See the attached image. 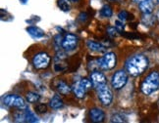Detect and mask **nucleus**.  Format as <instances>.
I'll use <instances>...</instances> for the list:
<instances>
[{"label": "nucleus", "mask_w": 159, "mask_h": 123, "mask_svg": "<svg viewBox=\"0 0 159 123\" xmlns=\"http://www.w3.org/2000/svg\"><path fill=\"white\" fill-rule=\"evenodd\" d=\"M78 45V37L74 34H67L63 41H62V47L66 51H72L77 47Z\"/></svg>", "instance_id": "obj_8"}, {"label": "nucleus", "mask_w": 159, "mask_h": 123, "mask_svg": "<svg viewBox=\"0 0 159 123\" xmlns=\"http://www.w3.org/2000/svg\"><path fill=\"white\" fill-rule=\"evenodd\" d=\"M116 62H117V58L116 55L112 52L105 54L102 58H100L97 63H98V67L101 70H112L116 66Z\"/></svg>", "instance_id": "obj_5"}, {"label": "nucleus", "mask_w": 159, "mask_h": 123, "mask_svg": "<svg viewBox=\"0 0 159 123\" xmlns=\"http://www.w3.org/2000/svg\"><path fill=\"white\" fill-rule=\"evenodd\" d=\"M57 90L60 92V94H63V95H67V94H69L70 92H71V88L65 82H63V81H60L58 83Z\"/></svg>", "instance_id": "obj_15"}, {"label": "nucleus", "mask_w": 159, "mask_h": 123, "mask_svg": "<svg viewBox=\"0 0 159 123\" xmlns=\"http://www.w3.org/2000/svg\"><path fill=\"white\" fill-rule=\"evenodd\" d=\"M87 45L89 47V50L91 51H94V52H98V53H103V52H105L106 51V49L104 46H102L100 43L98 42H95V41H88L87 43Z\"/></svg>", "instance_id": "obj_12"}, {"label": "nucleus", "mask_w": 159, "mask_h": 123, "mask_svg": "<svg viewBox=\"0 0 159 123\" xmlns=\"http://www.w3.org/2000/svg\"><path fill=\"white\" fill-rule=\"evenodd\" d=\"M50 56L48 55L47 53L44 52H41L36 54L35 56L33 59V65L35 69L38 70H43L46 69V67L49 66L50 64Z\"/></svg>", "instance_id": "obj_6"}, {"label": "nucleus", "mask_w": 159, "mask_h": 123, "mask_svg": "<svg viewBox=\"0 0 159 123\" xmlns=\"http://www.w3.org/2000/svg\"><path fill=\"white\" fill-rule=\"evenodd\" d=\"M58 7L63 12H69L71 10L70 0H58Z\"/></svg>", "instance_id": "obj_16"}, {"label": "nucleus", "mask_w": 159, "mask_h": 123, "mask_svg": "<svg viewBox=\"0 0 159 123\" xmlns=\"http://www.w3.org/2000/svg\"><path fill=\"white\" fill-rule=\"evenodd\" d=\"M74 92H75V95L78 98H83L85 95V93H87V90H85L83 86L78 82L74 87Z\"/></svg>", "instance_id": "obj_17"}, {"label": "nucleus", "mask_w": 159, "mask_h": 123, "mask_svg": "<svg viewBox=\"0 0 159 123\" xmlns=\"http://www.w3.org/2000/svg\"><path fill=\"white\" fill-rule=\"evenodd\" d=\"M159 87V73L152 71L145 77L142 84V91L144 95H150L156 91Z\"/></svg>", "instance_id": "obj_2"}, {"label": "nucleus", "mask_w": 159, "mask_h": 123, "mask_svg": "<svg viewBox=\"0 0 159 123\" xmlns=\"http://www.w3.org/2000/svg\"><path fill=\"white\" fill-rule=\"evenodd\" d=\"M107 32H108V34H109L110 36H112V37H114V36L117 35V32H118L117 28H116L110 27V28H108V29H107Z\"/></svg>", "instance_id": "obj_24"}, {"label": "nucleus", "mask_w": 159, "mask_h": 123, "mask_svg": "<svg viewBox=\"0 0 159 123\" xmlns=\"http://www.w3.org/2000/svg\"><path fill=\"white\" fill-rule=\"evenodd\" d=\"M154 8V4L152 0H144L139 3V9L143 14H151Z\"/></svg>", "instance_id": "obj_11"}, {"label": "nucleus", "mask_w": 159, "mask_h": 123, "mask_svg": "<svg viewBox=\"0 0 159 123\" xmlns=\"http://www.w3.org/2000/svg\"><path fill=\"white\" fill-rule=\"evenodd\" d=\"M35 110L38 112H40V113L45 112H46V106H45V104H39L38 106L35 107Z\"/></svg>", "instance_id": "obj_23"}, {"label": "nucleus", "mask_w": 159, "mask_h": 123, "mask_svg": "<svg viewBox=\"0 0 159 123\" xmlns=\"http://www.w3.org/2000/svg\"><path fill=\"white\" fill-rule=\"evenodd\" d=\"M115 28H117V30L119 32H122L124 30V23H123V21L121 20H118L115 22Z\"/></svg>", "instance_id": "obj_21"}, {"label": "nucleus", "mask_w": 159, "mask_h": 123, "mask_svg": "<svg viewBox=\"0 0 159 123\" xmlns=\"http://www.w3.org/2000/svg\"><path fill=\"white\" fill-rule=\"evenodd\" d=\"M143 1H144V0H136V2H138V3H140V2H143Z\"/></svg>", "instance_id": "obj_25"}, {"label": "nucleus", "mask_w": 159, "mask_h": 123, "mask_svg": "<svg viewBox=\"0 0 159 123\" xmlns=\"http://www.w3.org/2000/svg\"><path fill=\"white\" fill-rule=\"evenodd\" d=\"M148 66V59L144 55H134L132 58L128 60L126 63V69L127 71L133 76H139Z\"/></svg>", "instance_id": "obj_1"}, {"label": "nucleus", "mask_w": 159, "mask_h": 123, "mask_svg": "<svg viewBox=\"0 0 159 123\" xmlns=\"http://www.w3.org/2000/svg\"><path fill=\"white\" fill-rule=\"evenodd\" d=\"M128 16H129V13H128L127 11H121L120 13L118 14V18H119V20H121V21H126L127 19H128Z\"/></svg>", "instance_id": "obj_22"}, {"label": "nucleus", "mask_w": 159, "mask_h": 123, "mask_svg": "<svg viewBox=\"0 0 159 123\" xmlns=\"http://www.w3.org/2000/svg\"><path fill=\"white\" fill-rule=\"evenodd\" d=\"M100 16L103 18H110L112 16V9L109 5H104L100 10Z\"/></svg>", "instance_id": "obj_18"}, {"label": "nucleus", "mask_w": 159, "mask_h": 123, "mask_svg": "<svg viewBox=\"0 0 159 123\" xmlns=\"http://www.w3.org/2000/svg\"><path fill=\"white\" fill-rule=\"evenodd\" d=\"M111 121L112 122H125V116L123 114H120V113H117V114H114L111 118Z\"/></svg>", "instance_id": "obj_20"}, {"label": "nucleus", "mask_w": 159, "mask_h": 123, "mask_svg": "<svg viewBox=\"0 0 159 123\" xmlns=\"http://www.w3.org/2000/svg\"><path fill=\"white\" fill-rule=\"evenodd\" d=\"M40 99V97L38 93H34V92H29L27 94V101L30 104H34L39 102Z\"/></svg>", "instance_id": "obj_19"}, {"label": "nucleus", "mask_w": 159, "mask_h": 123, "mask_svg": "<svg viewBox=\"0 0 159 123\" xmlns=\"http://www.w3.org/2000/svg\"><path fill=\"white\" fill-rule=\"evenodd\" d=\"M21 1H22L23 3H26V2H27V0H21Z\"/></svg>", "instance_id": "obj_27"}, {"label": "nucleus", "mask_w": 159, "mask_h": 123, "mask_svg": "<svg viewBox=\"0 0 159 123\" xmlns=\"http://www.w3.org/2000/svg\"><path fill=\"white\" fill-rule=\"evenodd\" d=\"M90 79H91V82H93L96 86V87H97V86L101 85V84H105L106 83L105 76L99 71H93V73H91Z\"/></svg>", "instance_id": "obj_10"}, {"label": "nucleus", "mask_w": 159, "mask_h": 123, "mask_svg": "<svg viewBox=\"0 0 159 123\" xmlns=\"http://www.w3.org/2000/svg\"><path fill=\"white\" fill-rule=\"evenodd\" d=\"M152 1H153L154 3H158V2H159V0H152Z\"/></svg>", "instance_id": "obj_26"}, {"label": "nucleus", "mask_w": 159, "mask_h": 123, "mask_svg": "<svg viewBox=\"0 0 159 123\" xmlns=\"http://www.w3.org/2000/svg\"><path fill=\"white\" fill-rule=\"evenodd\" d=\"M128 82V76L124 70H118L116 71L111 79L112 87L116 90H119L123 88Z\"/></svg>", "instance_id": "obj_7"}, {"label": "nucleus", "mask_w": 159, "mask_h": 123, "mask_svg": "<svg viewBox=\"0 0 159 123\" xmlns=\"http://www.w3.org/2000/svg\"><path fill=\"white\" fill-rule=\"evenodd\" d=\"M89 114H90V118H91V121L93 122L99 123V122H102L105 118L104 112L98 108H91L90 112H89Z\"/></svg>", "instance_id": "obj_9"}, {"label": "nucleus", "mask_w": 159, "mask_h": 123, "mask_svg": "<svg viewBox=\"0 0 159 123\" xmlns=\"http://www.w3.org/2000/svg\"><path fill=\"white\" fill-rule=\"evenodd\" d=\"M4 104L7 107H14L21 110L28 108V104L22 97L17 95H7L3 100Z\"/></svg>", "instance_id": "obj_3"}, {"label": "nucleus", "mask_w": 159, "mask_h": 123, "mask_svg": "<svg viewBox=\"0 0 159 123\" xmlns=\"http://www.w3.org/2000/svg\"><path fill=\"white\" fill-rule=\"evenodd\" d=\"M63 106H64V104H63L62 100H61L57 95H55L50 101V107L54 109L61 108Z\"/></svg>", "instance_id": "obj_14"}, {"label": "nucleus", "mask_w": 159, "mask_h": 123, "mask_svg": "<svg viewBox=\"0 0 159 123\" xmlns=\"http://www.w3.org/2000/svg\"><path fill=\"white\" fill-rule=\"evenodd\" d=\"M27 32L30 33V35H32L33 37H34V38H40V37H43V36L45 35L43 30L40 29L39 28H36V27L28 28Z\"/></svg>", "instance_id": "obj_13"}, {"label": "nucleus", "mask_w": 159, "mask_h": 123, "mask_svg": "<svg viewBox=\"0 0 159 123\" xmlns=\"http://www.w3.org/2000/svg\"><path fill=\"white\" fill-rule=\"evenodd\" d=\"M96 90H97V95H98L100 102L104 104V106H110L113 100V95L108 86L106 84H101L99 86H97Z\"/></svg>", "instance_id": "obj_4"}]
</instances>
